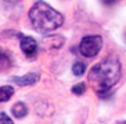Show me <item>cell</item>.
Masks as SVG:
<instances>
[{
  "label": "cell",
  "mask_w": 126,
  "mask_h": 124,
  "mask_svg": "<svg viewBox=\"0 0 126 124\" xmlns=\"http://www.w3.org/2000/svg\"><path fill=\"white\" fill-rule=\"evenodd\" d=\"M122 75V66L116 56H107L100 63L90 68L89 81L93 84L97 95L107 99L112 95V88L119 82Z\"/></svg>",
  "instance_id": "cell-1"
},
{
  "label": "cell",
  "mask_w": 126,
  "mask_h": 124,
  "mask_svg": "<svg viewBox=\"0 0 126 124\" xmlns=\"http://www.w3.org/2000/svg\"><path fill=\"white\" fill-rule=\"evenodd\" d=\"M29 20L35 31L40 34H48L53 31L58 29L64 24V15L56 8H53L46 1H35L32 7L29 8Z\"/></svg>",
  "instance_id": "cell-2"
},
{
  "label": "cell",
  "mask_w": 126,
  "mask_h": 124,
  "mask_svg": "<svg viewBox=\"0 0 126 124\" xmlns=\"http://www.w3.org/2000/svg\"><path fill=\"white\" fill-rule=\"evenodd\" d=\"M101 48H103V38L100 35H87L82 38L79 43V53L83 57L92 59L100 53Z\"/></svg>",
  "instance_id": "cell-3"
},
{
  "label": "cell",
  "mask_w": 126,
  "mask_h": 124,
  "mask_svg": "<svg viewBox=\"0 0 126 124\" xmlns=\"http://www.w3.org/2000/svg\"><path fill=\"white\" fill-rule=\"evenodd\" d=\"M19 46H21V50L25 54L26 57L29 59H33L37 53V42L35 41L32 36H21V41H19Z\"/></svg>",
  "instance_id": "cell-4"
},
{
  "label": "cell",
  "mask_w": 126,
  "mask_h": 124,
  "mask_svg": "<svg viewBox=\"0 0 126 124\" xmlns=\"http://www.w3.org/2000/svg\"><path fill=\"white\" fill-rule=\"evenodd\" d=\"M40 75L37 73H29V74H25L22 77H13V82L19 85V87H28V85H33L39 81Z\"/></svg>",
  "instance_id": "cell-5"
},
{
  "label": "cell",
  "mask_w": 126,
  "mask_h": 124,
  "mask_svg": "<svg viewBox=\"0 0 126 124\" xmlns=\"http://www.w3.org/2000/svg\"><path fill=\"white\" fill-rule=\"evenodd\" d=\"M11 112L15 119H22V117H25L28 114V107H26V105L24 102H17V103L13 105Z\"/></svg>",
  "instance_id": "cell-6"
},
{
  "label": "cell",
  "mask_w": 126,
  "mask_h": 124,
  "mask_svg": "<svg viewBox=\"0 0 126 124\" xmlns=\"http://www.w3.org/2000/svg\"><path fill=\"white\" fill-rule=\"evenodd\" d=\"M14 95V88L10 87V85H3L0 87V103L1 102H7L13 98Z\"/></svg>",
  "instance_id": "cell-7"
},
{
  "label": "cell",
  "mask_w": 126,
  "mask_h": 124,
  "mask_svg": "<svg viewBox=\"0 0 126 124\" xmlns=\"http://www.w3.org/2000/svg\"><path fill=\"white\" fill-rule=\"evenodd\" d=\"M86 71V64L83 63V61H75L74 66H72V73H74V75H76V77H82V75L85 74Z\"/></svg>",
  "instance_id": "cell-8"
},
{
  "label": "cell",
  "mask_w": 126,
  "mask_h": 124,
  "mask_svg": "<svg viewBox=\"0 0 126 124\" xmlns=\"http://www.w3.org/2000/svg\"><path fill=\"white\" fill-rule=\"evenodd\" d=\"M11 67V59L8 57V54H6L4 52H0V70H8Z\"/></svg>",
  "instance_id": "cell-9"
},
{
  "label": "cell",
  "mask_w": 126,
  "mask_h": 124,
  "mask_svg": "<svg viewBox=\"0 0 126 124\" xmlns=\"http://www.w3.org/2000/svg\"><path fill=\"white\" fill-rule=\"evenodd\" d=\"M71 91H72L74 95H83L86 92V84L85 82H79V84H76V85H74Z\"/></svg>",
  "instance_id": "cell-10"
},
{
  "label": "cell",
  "mask_w": 126,
  "mask_h": 124,
  "mask_svg": "<svg viewBox=\"0 0 126 124\" xmlns=\"http://www.w3.org/2000/svg\"><path fill=\"white\" fill-rule=\"evenodd\" d=\"M0 123H13V119L11 117H8L6 113H0Z\"/></svg>",
  "instance_id": "cell-11"
},
{
  "label": "cell",
  "mask_w": 126,
  "mask_h": 124,
  "mask_svg": "<svg viewBox=\"0 0 126 124\" xmlns=\"http://www.w3.org/2000/svg\"><path fill=\"white\" fill-rule=\"evenodd\" d=\"M105 6H114V4H116L118 1H121V0H101Z\"/></svg>",
  "instance_id": "cell-12"
},
{
  "label": "cell",
  "mask_w": 126,
  "mask_h": 124,
  "mask_svg": "<svg viewBox=\"0 0 126 124\" xmlns=\"http://www.w3.org/2000/svg\"><path fill=\"white\" fill-rule=\"evenodd\" d=\"M4 1H14V0H4Z\"/></svg>",
  "instance_id": "cell-13"
}]
</instances>
